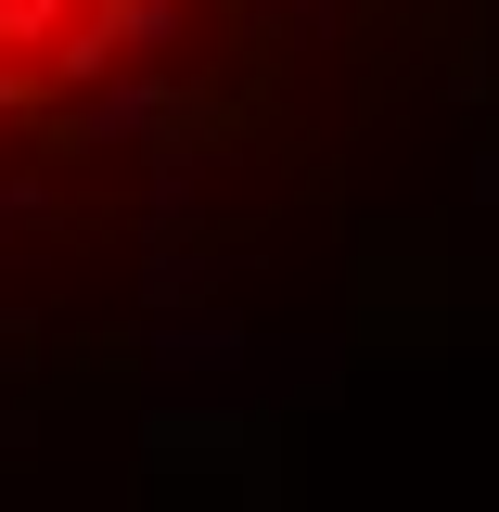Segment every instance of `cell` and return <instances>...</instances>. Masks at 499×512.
Masks as SVG:
<instances>
[{"label":"cell","instance_id":"cell-1","mask_svg":"<svg viewBox=\"0 0 499 512\" xmlns=\"http://www.w3.org/2000/svg\"><path fill=\"white\" fill-rule=\"evenodd\" d=\"M167 26H180V0H0V116L77 103Z\"/></svg>","mask_w":499,"mask_h":512}]
</instances>
